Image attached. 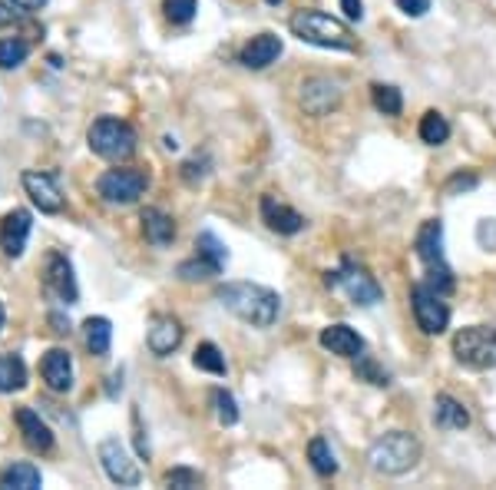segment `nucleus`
Listing matches in <instances>:
<instances>
[{
	"label": "nucleus",
	"instance_id": "19",
	"mask_svg": "<svg viewBox=\"0 0 496 490\" xmlns=\"http://www.w3.org/2000/svg\"><path fill=\"white\" fill-rule=\"evenodd\" d=\"M17 425H21L23 444L30 447V451H37V454H47V451L54 447V431L47 427V421L37 411H30V408H21V411H17Z\"/></svg>",
	"mask_w": 496,
	"mask_h": 490
},
{
	"label": "nucleus",
	"instance_id": "32",
	"mask_svg": "<svg viewBox=\"0 0 496 490\" xmlns=\"http://www.w3.org/2000/svg\"><path fill=\"white\" fill-rule=\"evenodd\" d=\"M423 285L433 288L437 295H450L453 288H457V279H453L450 265L440 259V262H431V265H427V272H423Z\"/></svg>",
	"mask_w": 496,
	"mask_h": 490
},
{
	"label": "nucleus",
	"instance_id": "24",
	"mask_svg": "<svg viewBox=\"0 0 496 490\" xmlns=\"http://www.w3.org/2000/svg\"><path fill=\"white\" fill-rule=\"evenodd\" d=\"M27 384V365L21 355H0V394L21 391Z\"/></svg>",
	"mask_w": 496,
	"mask_h": 490
},
{
	"label": "nucleus",
	"instance_id": "30",
	"mask_svg": "<svg viewBox=\"0 0 496 490\" xmlns=\"http://www.w3.org/2000/svg\"><path fill=\"white\" fill-rule=\"evenodd\" d=\"M195 255H202L205 262H212L218 272L226 269V262H228V249L218 242L216 232H199V239H195Z\"/></svg>",
	"mask_w": 496,
	"mask_h": 490
},
{
	"label": "nucleus",
	"instance_id": "13",
	"mask_svg": "<svg viewBox=\"0 0 496 490\" xmlns=\"http://www.w3.org/2000/svg\"><path fill=\"white\" fill-rule=\"evenodd\" d=\"M47 288H50L60 302H66V305H76V298H80L73 265H70V259L60 255V252H50V259H47Z\"/></svg>",
	"mask_w": 496,
	"mask_h": 490
},
{
	"label": "nucleus",
	"instance_id": "26",
	"mask_svg": "<svg viewBox=\"0 0 496 490\" xmlns=\"http://www.w3.org/2000/svg\"><path fill=\"white\" fill-rule=\"evenodd\" d=\"M308 460H312V468L318 477H335L338 474V458L324 437H312V444H308Z\"/></svg>",
	"mask_w": 496,
	"mask_h": 490
},
{
	"label": "nucleus",
	"instance_id": "4",
	"mask_svg": "<svg viewBox=\"0 0 496 490\" xmlns=\"http://www.w3.org/2000/svg\"><path fill=\"white\" fill-rule=\"evenodd\" d=\"M453 358L470 371L496 368V328L493 325H466L453 335Z\"/></svg>",
	"mask_w": 496,
	"mask_h": 490
},
{
	"label": "nucleus",
	"instance_id": "20",
	"mask_svg": "<svg viewBox=\"0 0 496 490\" xmlns=\"http://www.w3.org/2000/svg\"><path fill=\"white\" fill-rule=\"evenodd\" d=\"M433 425L440 431H464L470 427V411L453 394H437L433 401Z\"/></svg>",
	"mask_w": 496,
	"mask_h": 490
},
{
	"label": "nucleus",
	"instance_id": "2",
	"mask_svg": "<svg viewBox=\"0 0 496 490\" xmlns=\"http://www.w3.org/2000/svg\"><path fill=\"white\" fill-rule=\"evenodd\" d=\"M421 454H423L421 441L410 431H388V434H381L374 444L367 447L371 468L384 474V477H400V474L414 470L421 464Z\"/></svg>",
	"mask_w": 496,
	"mask_h": 490
},
{
	"label": "nucleus",
	"instance_id": "8",
	"mask_svg": "<svg viewBox=\"0 0 496 490\" xmlns=\"http://www.w3.org/2000/svg\"><path fill=\"white\" fill-rule=\"evenodd\" d=\"M410 305H414V318H417L423 335H443L447 331V325H450V305L443 302V295H437L433 288L417 282L410 288Z\"/></svg>",
	"mask_w": 496,
	"mask_h": 490
},
{
	"label": "nucleus",
	"instance_id": "36",
	"mask_svg": "<svg viewBox=\"0 0 496 490\" xmlns=\"http://www.w3.org/2000/svg\"><path fill=\"white\" fill-rule=\"evenodd\" d=\"M162 11L173 23H189L199 11V4L195 0H162Z\"/></svg>",
	"mask_w": 496,
	"mask_h": 490
},
{
	"label": "nucleus",
	"instance_id": "38",
	"mask_svg": "<svg viewBox=\"0 0 496 490\" xmlns=\"http://www.w3.org/2000/svg\"><path fill=\"white\" fill-rule=\"evenodd\" d=\"M166 484H169V487H199V484H202V474H199V470H189V468H173L166 474Z\"/></svg>",
	"mask_w": 496,
	"mask_h": 490
},
{
	"label": "nucleus",
	"instance_id": "47",
	"mask_svg": "<svg viewBox=\"0 0 496 490\" xmlns=\"http://www.w3.org/2000/svg\"><path fill=\"white\" fill-rule=\"evenodd\" d=\"M269 4H281V0H269Z\"/></svg>",
	"mask_w": 496,
	"mask_h": 490
},
{
	"label": "nucleus",
	"instance_id": "23",
	"mask_svg": "<svg viewBox=\"0 0 496 490\" xmlns=\"http://www.w3.org/2000/svg\"><path fill=\"white\" fill-rule=\"evenodd\" d=\"M40 484H44L40 468H33L30 460H17V464L0 470V487L4 490H40Z\"/></svg>",
	"mask_w": 496,
	"mask_h": 490
},
{
	"label": "nucleus",
	"instance_id": "7",
	"mask_svg": "<svg viewBox=\"0 0 496 490\" xmlns=\"http://www.w3.org/2000/svg\"><path fill=\"white\" fill-rule=\"evenodd\" d=\"M146 189H150V176L142 169H133V166L107 169L97 179V193L107 199L109 206H130L140 196H146Z\"/></svg>",
	"mask_w": 496,
	"mask_h": 490
},
{
	"label": "nucleus",
	"instance_id": "44",
	"mask_svg": "<svg viewBox=\"0 0 496 490\" xmlns=\"http://www.w3.org/2000/svg\"><path fill=\"white\" fill-rule=\"evenodd\" d=\"M17 7H23V11H44L47 0H13Z\"/></svg>",
	"mask_w": 496,
	"mask_h": 490
},
{
	"label": "nucleus",
	"instance_id": "18",
	"mask_svg": "<svg viewBox=\"0 0 496 490\" xmlns=\"http://www.w3.org/2000/svg\"><path fill=\"white\" fill-rule=\"evenodd\" d=\"M324 351H331L338 358H357V355H364V338L357 335L351 325H328L321 328V335H318Z\"/></svg>",
	"mask_w": 496,
	"mask_h": 490
},
{
	"label": "nucleus",
	"instance_id": "27",
	"mask_svg": "<svg viewBox=\"0 0 496 490\" xmlns=\"http://www.w3.org/2000/svg\"><path fill=\"white\" fill-rule=\"evenodd\" d=\"M83 328H87V348L103 358L109 351V341H113V325H109V318H103V315L87 318Z\"/></svg>",
	"mask_w": 496,
	"mask_h": 490
},
{
	"label": "nucleus",
	"instance_id": "21",
	"mask_svg": "<svg viewBox=\"0 0 496 490\" xmlns=\"http://www.w3.org/2000/svg\"><path fill=\"white\" fill-rule=\"evenodd\" d=\"M142 236L146 242H152L156 249H166V245H173L175 242V222L162 209H142Z\"/></svg>",
	"mask_w": 496,
	"mask_h": 490
},
{
	"label": "nucleus",
	"instance_id": "25",
	"mask_svg": "<svg viewBox=\"0 0 496 490\" xmlns=\"http://www.w3.org/2000/svg\"><path fill=\"white\" fill-rule=\"evenodd\" d=\"M417 133H421V142H427V146H443V142L450 140V123H447V116L443 113H437V109H427L421 116V126H417Z\"/></svg>",
	"mask_w": 496,
	"mask_h": 490
},
{
	"label": "nucleus",
	"instance_id": "31",
	"mask_svg": "<svg viewBox=\"0 0 496 490\" xmlns=\"http://www.w3.org/2000/svg\"><path fill=\"white\" fill-rule=\"evenodd\" d=\"M27 56H30V44L21 40V37H4L0 40V66L4 70H17V66L27 64Z\"/></svg>",
	"mask_w": 496,
	"mask_h": 490
},
{
	"label": "nucleus",
	"instance_id": "5",
	"mask_svg": "<svg viewBox=\"0 0 496 490\" xmlns=\"http://www.w3.org/2000/svg\"><path fill=\"white\" fill-rule=\"evenodd\" d=\"M90 150L99 156V159H109V163H123L136 153V130H133L126 120H116V116H99L87 133Z\"/></svg>",
	"mask_w": 496,
	"mask_h": 490
},
{
	"label": "nucleus",
	"instance_id": "9",
	"mask_svg": "<svg viewBox=\"0 0 496 490\" xmlns=\"http://www.w3.org/2000/svg\"><path fill=\"white\" fill-rule=\"evenodd\" d=\"M99 464L107 470V477L119 487H140L142 480V470L140 464L130 458V451L119 444L116 437H107L103 444H99Z\"/></svg>",
	"mask_w": 496,
	"mask_h": 490
},
{
	"label": "nucleus",
	"instance_id": "45",
	"mask_svg": "<svg viewBox=\"0 0 496 490\" xmlns=\"http://www.w3.org/2000/svg\"><path fill=\"white\" fill-rule=\"evenodd\" d=\"M50 322L56 325V331H70V322H64L60 315H50Z\"/></svg>",
	"mask_w": 496,
	"mask_h": 490
},
{
	"label": "nucleus",
	"instance_id": "12",
	"mask_svg": "<svg viewBox=\"0 0 496 490\" xmlns=\"http://www.w3.org/2000/svg\"><path fill=\"white\" fill-rule=\"evenodd\" d=\"M30 226L33 219L27 209H13V212L4 216V222H0V249H4L7 259H21L23 255L27 239H30Z\"/></svg>",
	"mask_w": 496,
	"mask_h": 490
},
{
	"label": "nucleus",
	"instance_id": "46",
	"mask_svg": "<svg viewBox=\"0 0 496 490\" xmlns=\"http://www.w3.org/2000/svg\"><path fill=\"white\" fill-rule=\"evenodd\" d=\"M0 328H4V308H0Z\"/></svg>",
	"mask_w": 496,
	"mask_h": 490
},
{
	"label": "nucleus",
	"instance_id": "33",
	"mask_svg": "<svg viewBox=\"0 0 496 490\" xmlns=\"http://www.w3.org/2000/svg\"><path fill=\"white\" fill-rule=\"evenodd\" d=\"M355 374H357V382L378 384V388H388V384H390V374H388L384 368H381V365H378L374 358H371V355H357Z\"/></svg>",
	"mask_w": 496,
	"mask_h": 490
},
{
	"label": "nucleus",
	"instance_id": "11",
	"mask_svg": "<svg viewBox=\"0 0 496 490\" xmlns=\"http://www.w3.org/2000/svg\"><path fill=\"white\" fill-rule=\"evenodd\" d=\"M23 189H27V196L33 199V206L40 209V212H60L64 209V193H60V185H56V176L54 173H23Z\"/></svg>",
	"mask_w": 496,
	"mask_h": 490
},
{
	"label": "nucleus",
	"instance_id": "6",
	"mask_svg": "<svg viewBox=\"0 0 496 490\" xmlns=\"http://www.w3.org/2000/svg\"><path fill=\"white\" fill-rule=\"evenodd\" d=\"M324 285L345 292L347 302H351V305H361V308L378 305L381 298H384V288H381L378 279L367 272L364 265H357V262H351V259H341V265H338L335 272L324 275Z\"/></svg>",
	"mask_w": 496,
	"mask_h": 490
},
{
	"label": "nucleus",
	"instance_id": "15",
	"mask_svg": "<svg viewBox=\"0 0 496 490\" xmlns=\"http://www.w3.org/2000/svg\"><path fill=\"white\" fill-rule=\"evenodd\" d=\"M281 50H285L281 37H275V33H259V37H252V40L238 50V64L248 66V70H265V66H271L278 60Z\"/></svg>",
	"mask_w": 496,
	"mask_h": 490
},
{
	"label": "nucleus",
	"instance_id": "14",
	"mask_svg": "<svg viewBox=\"0 0 496 490\" xmlns=\"http://www.w3.org/2000/svg\"><path fill=\"white\" fill-rule=\"evenodd\" d=\"M261 222L278 236H298L308 226L302 212H295L292 206L278 202L275 196H261Z\"/></svg>",
	"mask_w": 496,
	"mask_h": 490
},
{
	"label": "nucleus",
	"instance_id": "28",
	"mask_svg": "<svg viewBox=\"0 0 496 490\" xmlns=\"http://www.w3.org/2000/svg\"><path fill=\"white\" fill-rule=\"evenodd\" d=\"M371 103H374V109L384 113V116H400V113H404V97H400V90L390 87V83H374V87H371Z\"/></svg>",
	"mask_w": 496,
	"mask_h": 490
},
{
	"label": "nucleus",
	"instance_id": "40",
	"mask_svg": "<svg viewBox=\"0 0 496 490\" xmlns=\"http://www.w3.org/2000/svg\"><path fill=\"white\" fill-rule=\"evenodd\" d=\"M21 11L13 0H0V27H13V23L21 21Z\"/></svg>",
	"mask_w": 496,
	"mask_h": 490
},
{
	"label": "nucleus",
	"instance_id": "10",
	"mask_svg": "<svg viewBox=\"0 0 496 490\" xmlns=\"http://www.w3.org/2000/svg\"><path fill=\"white\" fill-rule=\"evenodd\" d=\"M341 99L345 90L335 77H308L302 83V107L308 116H328L331 109L341 107Z\"/></svg>",
	"mask_w": 496,
	"mask_h": 490
},
{
	"label": "nucleus",
	"instance_id": "29",
	"mask_svg": "<svg viewBox=\"0 0 496 490\" xmlns=\"http://www.w3.org/2000/svg\"><path fill=\"white\" fill-rule=\"evenodd\" d=\"M192 365H195L199 371H209V374H216V378H226V374H228L226 358H222V351H218L216 345H212V341H202V345L195 348Z\"/></svg>",
	"mask_w": 496,
	"mask_h": 490
},
{
	"label": "nucleus",
	"instance_id": "22",
	"mask_svg": "<svg viewBox=\"0 0 496 490\" xmlns=\"http://www.w3.org/2000/svg\"><path fill=\"white\" fill-rule=\"evenodd\" d=\"M414 252L423 265L443 259V222L440 219H427L421 229H417V239H414Z\"/></svg>",
	"mask_w": 496,
	"mask_h": 490
},
{
	"label": "nucleus",
	"instance_id": "41",
	"mask_svg": "<svg viewBox=\"0 0 496 490\" xmlns=\"http://www.w3.org/2000/svg\"><path fill=\"white\" fill-rule=\"evenodd\" d=\"M394 4H398L407 17H423V13L431 11V0H394Z\"/></svg>",
	"mask_w": 496,
	"mask_h": 490
},
{
	"label": "nucleus",
	"instance_id": "16",
	"mask_svg": "<svg viewBox=\"0 0 496 490\" xmlns=\"http://www.w3.org/2000/svg\"><path fill=\"white\" fill-rule=\"evenodd\" d=\"M146 345L156 358H169L183 345V325L173 315H156L150 325V335H146Z\"/></svg>",
	"mask_w": 496,
	"mask_h": 490
},
{
	"label": "nucleus",
	"instance_id": "43",
	"mask_svg": "<svg viewBox=\"0 0 496 490\" xmlns=\"http://www.w3.org/2000/svg\"><path fill=\"white\" fill-rule=\"evenodd\" d=\"M133 425H136V451H140L142 458H150V444H146V437H142L140 411H133Z\"/></svg>",
	"mask_w": 496,
	"mask_h": 490
},
{
	"label": "nucleus",
	"instance_id": "35",
	"mask_svg": "<svg viewBox=\"0 0 496 490\" xmlns=\"http://www.w3.org/2000/svg\"><path fill=\"white\" fill-rule=\"evenodd\" d=\"M212 404H216V417L222 427H232L238 421V404L235 398L226 391V388H218L216 394H212Z\"/></svg>",
	"mask_w": 496,
	"mask_h": 490
},
{
	"label": "nucleus",
	"instance_id": "3",
	"mask_svg": "<svg viewBox=\"0 0 496 490\" xmlns=\"http://www.w3.org/2000/svg\"><path fill=\"white\" fill-rule=\"evenodd\" d=\"M288 27L302 44L321 47V50H355L357 47L351 27L324 11H298Z\"/></svg>",
	"mask_w": 496,
	"mask_h": 490
},
{
	"label": "nucleus",
	"instance_id": "42",
	"mask_svg": "<svg viewBox=\"0 0 496 490\" xmlns=\"http://www.w3.org/2000/svg\"><path fill=\"white\" fill-rule=\"evenodd\" d=\"M341 11L347 13V21H361L364 17V4L361 0H341Z\"/></svg>",
	"mask_w": 496,
	"mask_h": 490
},
{
	"label": "nucleus",
	"instance_id": "34",
	"mask_svg": "<svg viewBox=\"0 0 496 490\" xmlns=\"http://www.w3.org/2000/svg\"><path fill=\"white\" fill-rule=\"evenodd\" d=\"M179 279L183 282H202V279H212V275H218V269L212 265V262H205L202 255H195V259H185L183 265H179Z\"/></svg>",
	"mask_w": 496,
	"mask_h": 490
},
{
	"label": "nucleus",
	"instance_id": "37",
	"mask_svg": "<svg viewBox=\"0 0 496 490\" xmlns=\"http://www.w3.org/2000/svg\"><path fill=\"white\" fill-rule=\"evenodd\" d=\"M476 185H480V176L476 173H457L443 183V193H447V196H460V193H470Z\"/></svg>",
	"mask_w": 496,
	"mask_h": 490
},
{
	"label": "nucleus",
	"instance_id": "17",
	"mask_svg": "<svg viewBox=\"0 0 496 490\" xmlns=\"http://www.w3.org/2000/svg\"><path fill=\"white\" fill-rule=\"evenodd\" d=\"M40 374H44V382L50 391L64 394L73 388V358H70V351L64 348H50L40 361Z\"/></svg>",
	"mask_w": 496,
	"mask_h": 490
},
{
	"label": "nucleus",
	"instance_id": "1",
	"mask_svg": "<svg viewBox=\"0 0 496 490\" xmlns=\"http://www.w3.org/2000/svg\"><path fill=\"white\" fill-rule=\"evenodd\" d=\"M216 302L228 308L252 328H271L281 315V298L265 285L255 282H226L216 288Z\"/></svg>",
	"mask_w": 496,
	"mask_h": 490
},
{
	"label": "nucleus",
	"instance_id": "39",
	"mask_svg": "<svg viewBox=\"0 0 496 490\" xmlns=\"http://www.w3.org/2000/svg\"><path fill=\"white\" fill-rule=\"evenodd\" d=\"M476 242H480L486 252H496V219H483V222L476 226Z\"/></svg>",
	"mask_w": 496,
	"mask_h": 490
}]
</instances>
